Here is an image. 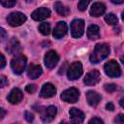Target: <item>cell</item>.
Instances as JSON below:
<instances>
[{
	"mask_svg": "<svg viewBox=\"0 0 124 124\" xmlns=\"http://www.w3.org/2000/svg\"><path fill=\"white\" fill-rule=\"evenodd\" d=\"M109 46L107 44H98L95 46L93 52L90 55V61L92 63H99L109 54Z\"/></svg>",
	"mask_w": 124,
	"mask_h": 124,
	"instance_id": "1",
	"label": "cell"
},
{
	"mask_svg": "<svg viewBox=\"0 0 124 124\" xmlns=\"http://www.w3.org/2000/svg\"><path fill=\"white\" fill-rule=\"evenodd\" d=\"M26 66V57L23 54L16 55L11 62V67L16 75H20L23 73Z\"/></svg>",
	"mask_w": 124,
	"mask_h": 124,
	"instance_id": "2",
	"label": "cell"
},
{
	"mask_svg": "<svg viewBox=\"0 0 124 124\" xmlns=\"http://www.w3.org/2000/svg\"><path fill=\"white\" fill-rule=\"evenodd\" d=\"M105 73L110 78H118L121 76V69L115 60H110L107 62L104 66Z\"/></svg>",
	"mask_w": 124,
	"mask_h": 124,
	"instance_id": "3",
	"label": "cell"
},
{
	"mask_svg": "<svg viewBox=\"0 0 124 124\" xmlns=\"http://www.w3.org/2000/svg\"><path fill=\"white\" fill-rule=\"evenodd\" d=\"M7 21L11 26H20L26 21V16L20 12H14L7 16Z\"/></svg>",
	"mask_w": 124,
	"mask_h": 124,
	"instance_id": "4",
	"label": "cell"
},
{
	"mask_svg": "<svg viewBox=\"0 0 124 124\" xmlns=\"http://www.w3.org/2000/svg\"><path fill=\"white\" fill-rule=\"evenodd\" d=\"M82 65L80 62L78 61H76L74 63H72L70 65V67L68 68V72H67V75H68V78L69 79L71 80H75V79H78L81 75H82Z\"/></svg>",
	"mask_w": 124,
	"mask_h": 124,
	"instance_id": "5",
	"label": "cell"
},
{
	"mask_svg": "<svg viewBox=\"0 0 124 124\" xmlns=\"http://www.w3.org/2000/svg\"><path fill=\"white\" fill-rule=\"evenodd\" d=\"M61 99L64 102L67 103H76L79 97V92L77 88L75 87H71L69 89H66L65 91L62 92L61 94Z\"/></svg>",
	"mask_w": 124,
	"mask_h": 124,
	"instance_id": "6",
	"label": "cell"
},
{
	"mask_svg": "<svg viewBox=\"0 0 124 124\" xmlns=\"http://www.w3.org/2000/svg\"><path fill=\"white\" fill-rule=\"evenodd\" d=\"M40 112H41V118L43 122L49 123L54 119L56 112H57V108L54 106H48L47 108L40 109Z\"/></svg>",
	"mask_w": 124,
	"mask_h": 124,
	"instance_id": "7",
	"label": "cell"
},
{
	"mask_svg": "<svg viewBox=\"0 0 124 124\" xmlns=\"http://www.w3.org/2000/svg\"><path fill=\"white\" fill-rule=\"evenodd\" d=\"M84 32V21L82 19H75L71 23V33L74 38H79Z\"/></svg>",
	"mask_w": 124,
	"mask_h": 124,
	"instance_id": "8",
	"label": "cell"
},
{
	"mask_svg": "<svg viewBox=\"0 0 124 124\" xmlns=\"http://www.w3.org/2000/svg\"><path fill=\"white\" fill-rule=\"evenodd\" d=\"M44 61H45V65L47 69H52L56 66L57 62L59 61V56L55 50H49L46 53Z\"/></svg>",
	"mask_w": 124,
	"mask_h": 124,
	"instance_id": "9",
	"label": "cell"
},
{
	"mask_svg": "<svg viewBox=\"0 0 124 124\" xmlns=\"http://www.w3.org/2000/svg\"><path fill=\"white\" fill-rule=\"evenodd\" d=\"M101 79V74L98 70H92L89 73L86 74L85 78H84V83L88 86H92L97 84Z\"/></svg>",
	"mask_w": 124,
	"mask_h": 124,
	"instance_id": "10",
	"label": "cell"
},
{
	"mask_svg": "<svg viewBox=\"0 0 124 124\" xmlns=\"http://www.w3.org/2000/svg\"><path fill=\"white\" fill-rule=\"evenodd\" d=\"M70 118H71V124H81L84 120V113L77 108H71L70 111Z\"/></svg>",
	"mask_w": 124,
	"mask_h": 124,
	"instance_id": "11",
	"label": "cell"
},
{
	"mask_svg": "<svg viewBox=\"0 0 124 124\" xmlns=\"http://www.w3.org/2000/svg\"><path fill=\"white\" fill-rule=\"evenodd\" d=\"M31 16H32V18H33L34 20H37V21L44 20V19L47 18L48 16H50V11H49L47 8L41 7V8L36 9V10L32 13Z\"/></svg>",
	"mask_w": 124,
	"mask_h": 124,
	"instance_id": "12",
	"label": "cell"
},
{
	"mask_svg": "<svg viewBox=\"0 0 124 124\" xmlns=\"http://www.w3.org/2000/svg\"><path fill=\"white\" fill-rule=\"evenodd\" d=\"M55 94H56V88L50 82L45 83L40 91V96L42 98H50L53 97Z\"/></svg>",
	"mask_w": 124,
	"mask_h": 124,
	"instance_id": "13",
	"label": "cell"
},
{
	"mask_svg": "<svg viewBox=\"0 0 124 124\" xmlns=\"http://www.w3.org/2000/svg\"><path fill=\"white\" fill-rule=\"evenodd\" d=\"M6 50H7L10 54L18 55V52L21 50V46H20L19 42H18L16 38H12V39L9 41L8 45H7Z\"/></svg>",
	"mask_w": 124,
	"mask_h": 124,
	"instance_id": "14",
	"label": "cell"
},
{
	"mask_svg": "<svg viewBox=\"0 0 124 124\" xmlns=\"http://www.w3.org/2000/svg\"><path fill=\"white\" fill-rule=\"evenodd\" d=\"M22 98H23V93H22V91H21L20 89H18V88H14V89L10 92V94L8 95L7 100H8L11 104L16 105V104L20 103V101L22 100Z\"/></svg>",
	"mask_w": 124,
	"mask_h": 124,
	"instance_id": "15",
	"label": "cell"
},
{
	"mask_svg": "<svg viewBox=\"0 0 124 124\" xmlns=\"http://www.w3.org/2000/svg\"><path fill=\"white\" fill-rule=\"evenodd\" d=\"M67 30H68V26L66 24V22L64 21H59L56 26L54 27V30H53V37L55 39H60L62 38L63 36L66 35L67 33Z\"/></svg>",
	"mask_w": 124,
	"mask_h": 124,
	"instance_id": "16",
	"label": "cell"
},
{
	"mask_svg": "<svg viewBox=\"0 0 124 124\" xmlns=\"http://www.w3.org/2000/svg\"><path fill=\"white\" fill-rule=\"evenodd\" d=\"M105 12H106V6H105V4H103L101 2L93 3V5L91 6V9H90V15L95 17L102 16Z\"/></svg>",
	"mask_w": 124,
	"mask_h": 124,
	"instance_id": "17",
	"label": "cell"
},
{
	"mask_svg": "<svg viewBox=\"0 0 124 124\" xmlns=\"http://www.w3.org/2000/svg\"><path fill=\"white\" fill-rule=\"evenodd\" d=\"M86 99H87V102L90 106L94 107L96 105H98V103L101 101V95L99 93H97L96 91H88L86 93Z\"/></svg>",
	"mask_w": 124,
	"mask_h": 124,
	"instance_id": "18",
	"label": "cell"
},
{
	"mask_svg": "<svg viewBox=\"0 0 124 124\" xmlns=\"http://www.w3.org/2000/svg\"><path fill=\"white\" fill-rule=\"evenodd\" d=\"M42 73H43V70L40 65H31L27 70V76L33 79L39 78L42 75Z\"/></svg>",
	"mask_w": 124,
	"mask_h": 124,
	"instance_id": "19",
	"label": "cell"
},
{
	"mask_svg": "<svg viewBox=\"0 0 124 124\" xmlns=\"http://www.w3.org/2000/svg\"><path fill=\"white\" fill-rule=\"evenodd\" d=\"M87 37L90 40H97L100 38V29L97 25L92 24L87 29Z\"/></svg>",
	"mask_w": 124,
	"mask_h": 124,
	"instance_id": "20",
	"label": "cell"
},
{
	"mask_svg": "<svg viewBox=\"0 0 124 124\" xmlns=\"http://www.w3.org/2000/svg\"><path fill=\"white\" fill-rule=\"evenodd\" d=\"M54 8H55V11L60 15V16H69V14H70V8H68V7H66L65 5H63L61 2H59V1H57V2H55V4H54Z\"/></svg>",
	"mask_w": 124,
	"mask_h": 124,
	"instance_id": "21",
	"label": "cell"
},
{
	"mask_svg": "<svg viewBox=\"0 0 124 124\" xmlns=\"http://www.w3.org/2000/svg\"><path fill=\"white\" fill-rule=\"evenodd\" d=\"M105 20H106V22H107L108 24H109V25H115V24H117V22H118V18L116 17V16L113 15V14H111V13L107 14V15L105 16Z\"/></svg>",
	"mask_w": 124,
	"mask_h": 124,
	"instance_id": "22",
	"label": "cell"
},
{
	"mask_svg": "<svg viewBox=\"0 0 124 124\" xmlns=\"http://www.w3.org/2000/svg\"><path fill=\"white\" fill-rule=\"evenodd\" d=\"M39 31L43 35H48L50 33V24L48 22H43L39 25Z\"/></svg>",
	"mask_w": 124,
	"mask_h": 124,
	"instance_id": "23",
	"label": "cell"
},
{
	"mask_svg": "<svg viewBox=\"0 0 124 124\" xmlns=\"http://www.w3.org/2000/svg\"><path fill=\"white\" fill-rule=\"evenodd\" d=\"M116 88H117V86H116V84H114V83H107V84L104 85V89H105L107 92H108V93L114 92V91L116 90Z\"/></svg>",
	"mask_w": 124,
	"mask_h": 124,
	"instance_id": "24",
	"label": "cell"
},
{
	"mask_svg": "<svg viewBox=\"0 0 124 124\" xmlns=\"http://www.w3.org/2000/svg\"><path fill=\"white\" fill-rule=\"evenodd\" d=\"M0 4L2 6H4L5 8H11L14 7L16 4V1H12V0H1Z\"/></svg>",
	"mask_w": 124,
	"mask_h": 124,
	"instance_id": "25",
	"label": "cell"
},
{
	"mask_svg": "<svg viewBox=\"0 0 124 124\" xmlns=\"http://www.w3.org/2000/svg\"><path fill=\"white\" fill-rule=\"evenodd\" d=\"M88 4H89L88 0H81L78 3V8L79 11H84L86 9V7L88 6Z\"/></svg>",
	"mask_w": 124,
	"mask_h": 124,
	"instance_id": "26",
	"label": "cell"
},
{
	"mask_svg": "<svg viewBox=\"0 0 124 124\" xmlns=\"http://www.w3.org/2000/svg\"><path fill=\"white\" fill-rule=\"evenodd\" d=\"M36 89H37V87H36L35 84H27L26 87H25V91L30 93V94H33L36 91Z\"/></svg>",
	"mask_w": 124,
	"mask_h": 124,
	"instance_id": "27",
	"label": "cell"
},
{
	"mask_svg": "<svg viewBox=\"0 0 124 124\" xmlns=\"http://www.w3.org/2000/svg\"><path fill=\"white\" fill-rule=\"evenodd\" d=\"M24 117H25L26 121L29 122V123L33 122V120H34V115H33V113H31L30 111H25V112H24Z\"/></svg>",
	"mask_w": 124,
	"mask_h": 124,
	"instance_id": "28",
	"label": "cell"
},
{
	"mask_svg": "<svg viewBox=\"0 0 124 124\" xmlns=\"http://www.w3.org/2000/svg\"><path fill=\"white\" fill-rule=\"evenodd\" d=\"M114 122H115V124H124V115L122 113H119L115 117Z\"/></svg>",
	"mask_w": 124,
	"mask_h": 124,
	"instance_id": "29",
	"label": "cell"
},
{
	"mask_svg": "<svg viewBox=\"0 0 124 124\" xmlns=\"http://www.w3.org/2000/svg\"><path fill=\"white\" fill-rule=\"evenodd\" d=\"M88 124H104V121L101 119V118H98V117H93L89 120Z\"/></svg>",
	"mask_w": 124,
	"mask_h": 124,
	"instance_id": "30",
	"label": "cell"
},
{
	"mask_svg": "<svg viewBox=\"0 0 124 124\" xmlns=\"http://www.w3.org/2000/svg\"><path fill=\"white\" fill-rule=\"evenodd\" d=\"M8 84V78L5 76H0V88L5 87Z\"/></svg>",
	"mask_w": 124,
	"mask_h": 124,
	"instance_id": "31",
	"label": "cell"
},
{
	"mask_svg": "<svg viewBox=\"0 0 124 124\" xmlns=\"http://www.w3.org/2000/svg\"><path fill=\"white\" fill-rule=\"evenodd\" d=\"M7 32H6V30L4 29V28H2V27H0V41L2 42V41H4L6 38H7Z\"/></svg>",
	"mask_w": 124,
	"mask_h": 124,
	"instance_id": "32",
	"label": "cell"
},
{
	"mask_svg": "<svg viewBox=\"0 0 124 124\" xmlns=\"http://www.w3.org/2000/svg\"><path fill=\"white\" fill-rule=\"evenodd\" d=\"M5 65H6V59H5V56H4L2 53H0V69L4 68Z\"/></svg>",
	"mask_w": 124,
	"mask_h": 124,
	"instance_id": "33",
	"label": "cell"
},
{
	"mask_svg": "<svg viewBox=\"0 0 124 124\" xmlns=\"http://www.w3.org/2000/svg\"><path fill=\"white\" fill-rule=\"evenodd\" d=\"M106 108H107L108 110L112 111V110L114 109V106H113V104H112V103H108V104L106 105Z\"/></svg>",
	"mask_w": 124,
	"mask_h": 124,
	"instance_id": "34",
	"label": "cell"
},
{
	"mask_svg": "<svg viewBox=\"0 0 124 124\" xmlns=\"http://www.w3.org/2000/svg\"><path fill=\"white\" fill-rule=\"evenodd\" d=\"M6 113H7V111L3 108H0V119L4 118V116L6 115Z\"/></svg>",
	"mask_w": 124,
	"mask_h": 124,
	"instance_id": "35",
	"label": "cell"
},
{
	"mask_svg": "<svg viewBox=\"0 0 124 124\" xmlns=\"http://www.w3.org/2000/svg\"><path fill=\"white\" fill-rule=\"evenodd\" d=\"M120 106L123 108V99H121V100H120Z\"/></svg>",
	"mask_w": 124,
	"mask_h": 124,
	"instance_id": "36",
	"label": "cell"
},
{
	"mask_svg": "<svg viewBox=\"0 0 124 124\" xmlns=\"http://www.w3.org/2000/svg\"><path fill=\"white\" fill-rule=\"evenodd\" d=\"M60 124H68V123H67L66 121H61V122H60Z\"/></svg>",
	"mask_w": 124,
	"mask_h": 124,
	"instance_id": "37",
	"label": "cell"
}]
</instances>
